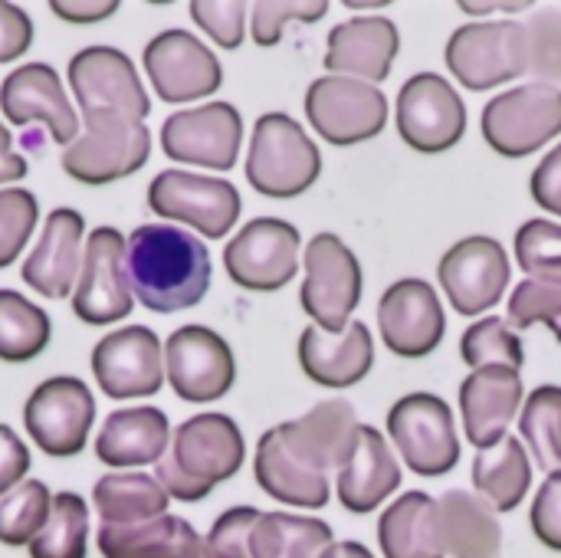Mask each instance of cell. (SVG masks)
<instances>
[{
  "mask_svg": "<svg viewBox=\"0 0 561 558\" xmlns=\"http://www.w3.org/2000/svg\"><path fill=\"white\" fill-rule=\"evenodd\" d=\"M529 523H533L536 539L546 549L561 553V470L559 474H549L546 483L539 487V493L533 500Z\"/></svg>",
  "mask_w": 561,
  "mask_h": 558,
  "instance_id": "obj_49",
  "label": "cell"
},
{
  "mask_svg": "<svg viewBox=\"0 0 561 558\" xmlns=\"http://www.w3.org/2000/svg\"><path fill=\"white\" fill-rule=\"evenodd\" d=\"M460 358L477 372L486 365H510V368H523L526 362V349L523 339L513 332V326L500 316H486L480 322H473L463 339H460Z\"/></svg>",
  "mask_w": 561,
  "mask_h": 558,
  "instance_id": "obj_41",
  "label": "cell"
},
{
  "mask_svg": "<svg viewBox=\"0 0 561 558\" xmlns=\"http://www.w3.org/2000/svg\"><path fill=\"white\" fill-rule=\"evenodd\" d=\"M378 546L385 558H447L437 529V500L421 490L398 497L378 520Z\"/></svg>",
  "mask_w": 561,
  "mask_h": 558,
  "instance_id": "obj_33",
  "label": "cell"
},
{
  "mask_svg": "<svg viewBox=\"0 0 561 558\" xmlns=\"http://www.w3.org/2000/svg\"><path fill=\"white\" fill-rule=\"evenodd\" d=\"M79 118L82 132L59 158L72 181L99 187L145 168L151 155V132L145 122L125 112H89Z\"/></svg>",
  "mask_w": 561,
  "mask_h": 558,
  "instance_id": "obj_3",
  "label": "cell"
},
{
  "mask_svg": "<svg viewBox=\"0 0 561 558\" xmlns=\"http://www.w3.org/2000/svg\"><path fill=\"white\" fill-rule=\"evenodd\" d=\"M154 480L164 487V493L171 497V500H181V503H201L204 497H210V490H204V487H197V483H191L174 464H171V457L164 454L158 464H154Z\"/></svg>",
  "mask_w": 561,
  "mask_h": 558,
  "instance_id": "obj_53",
  "label": "cell"
},
{
  "mask_svg": "<svg viewBox=\"0 0 561 558\" xmlns=\"http://www.w3.org/2000/svg\"><path fill=\"white\" fill-rule=\"evenodd\" d=\"M444 56L460 86L490 92L529 72V33L519 20L463 23L450 33Z\"/></svg>",
  "mask_w": 561,
  "mask_h": 558,
  "instance_id": "obj_4",
  "label": "cell"
},
{
  "mask_svg": "<svg viewBox=\"0 0 561 558\" xmlns=\"http://www.w3.org/2000/svg\"><path fill=\"white\" fill-rule=\"evenodd\" d=\"M30 447L23 444L13 428L0 424V497H7L13 487H20L30 474Z\"/></svg>",
  "mask_w": 561,
  "mask_h": 558,
  "instance_id": "obj_51",
  "label": "cell"
},
{
  "mask_svg": "<svg viewBox=\"0 0 561 558\" xmlns=\"http://www.w3.org/2000/svg\"><path fill=\"white\" fill-rule=\"evenodd\" d=\"M260 510L253 506H233L227 513H220V520L210 526L207 533V556L214 558H253L250 553V539H253V529L260 523Z\"/></svg>",
  "mask_w": 561,
  "mask_h": 558,
  "instance_id": "obj_48",
  "label": "cell"
},
{
  "mask_svg": "<svg viewBox=\"0 0 561 558\" xmlns=\"http://www.w3.org/2000/svg\"><path fill=\"white\" fill-rule=\"evenodd\" d=\"M92 421H95V398L85 388V382L69 375L36 385V391L23 405L26 434L46 457L56 460L82 454Z\"/></svg>",
  "mask_w": 561,
  "mask_h": 558,
  "instance_id": "obj_11",
  "label": "cell"
},
{
  "mask_svg": "<svg viewBox=\"0 0 561 558\" xmlns=\"http://www.w3.org/2000/svg\"><path fill=\"white\" fill-rule=\"evenodd\" d=\"M325 13H329V0H260L250 7L253 43L256 46H276L286 23H293V20L316 23Z\"/></svg>",
  "mask_w": 561,
  "mask_h": 558,
  "instance_id": "obj_46",
  "label": "cell"
},
{
  "mask_svg": "<svg viewBox=\"0 0 561 558\" xmlns=\"http://www.w3.org/2000/svg\"><path fill=\"white\" fill-rule=\"evenodd\" d=\"M33 43V20L16 3L0 0V66L20 59Z\"/></svg>",
  "mask_w": 561,
  "mask_h": 558,
  "instance_id": "obj_50",
  "label": "cell"
},
{
  "mask_svg": "<svg viewBox=\"0 0 561 558\" xmlns=\"http://www.w3.org/2000/svg\"><path fill=\"white\" fill-rule=\"evenodd\" d=\"M0 112L10 125H30L39 122L49 128L56 145H72L79 138L82 118H76V109L56 76L46 62H26L16 66L3 86H0Z\"/></svg>",
  "mask_w": 561,
  "mask_h": 558,
  "instance_id": "obj_22",
  "label": "cell"
},
{
  "mask_svg": "<svg viewBox=\"0 0 561 558\" xmlns=\"http://www.w3.org/2000/svg\"><path fill=\"white\" fill-rule=\"evenodd\" d=\"M398 487H401V464L388 437L368 424H358L355 444L345 464L339 467V480H335L339 503L355 516H368L391 493H398Z\"/></svg>",
  "mask_w": 561,
  "mask_h": 558,
  "instance_id": "obj_26",
  "label": "cell"
},
{
  "mask_svg": "<svg viewBox=\"0 0 561 558\" xmlns=\"http://www.w3.org/2000/svg\"><path fill=\"white\" fill-rule=\"evenodd\" d=\"M253 474H256V483L266 497H273L276 503L296 506V510H322L332 497L329 477L293 460L289 451L283 447L279 434H276V428H270L260 437Z\"/></svg>",
  "mask_w": 561,
  "mask_h": 558,
  "instance_id": "obj_32",
  "label": "cell"
},
{
  "mask_svg": "<svg viewBox=\"0 0 561 558\" xmlns=\"http://www.w3.org/2000/svg\"><path fill=\"white\" fill-rule=\"evenodd\" d=\"M171 464L197 487L210 490L240 474L247 460V444L233 418L197 414L171 434Z\"/></svg>",
  "mask_w": 561,
  "mask_h": 558,
  "instance_id": "obj_21",
  "label": "cell"
},
{
  "mask_svg": "<svg viewBox=\"0 0 561 558\" xmlns=\"http://www.w3.org/2000/svg\"><path fill=\"white\" fill-rule=\"evenodd\" d=\"M322 558H378L368 546H362V543H332L325 553H322Z\"/></svg>",
  "mask_w": 561,
  "mask_h": 558,
  "instance_id": "obj_56",
  "label": "cell"
},
{
  "mask_svg": "<svg viewBox=\"0 0 561 558\" xmlns=\"http://www.w3.org/2000/svg\"><path fill=\"white\" fill-rule=\"evenodd\" d=\"M523 408V378L510 365H486L470 372L460 385V414L463 434L477 451L496 447L516 411Z\"/></svg>",
  "mask_w": 561,
  "mask_h": 558,
  "instance_id": "obj_24",
  "label": "cell"
},
{
  "mask_svg": "<svg viewBox=\"0 0 561 558\" xmlns=\"http://www.w3.org/2000/svg\"><path fill=\"white\" fill-rule=\"evenodd\" d=\"M437 529L444 556L500 558L503 526L496 510L473 490H447L437 497Z\"/></svg>",
  "mask_w": 561,
  "mask_h": 558,
  "instance_id": "obj_30",
  "label": "cell"
},
{
  "mask_svg": "<svg viewBox=\"0 0 561 558\" xmlns=\"http://www.w3.org/2000/svg\"><path fill=\"white\" fill-rule=\"evenodd\" d=\"M85 546H89L85 500L76 493H56L46 526L26 546L30 558H85Z\"/></svg>",
  "mask_w": 561,
  "mask_h": 558,
  "instance_id": "obj_39",
  "label": "cell"
},
{
  "mask_svg": "<svg viewBox=\"0 0 561 558\" xmlns=\"http://www.w3.org/2000/svg\"><path fill=\"white\" fill-rule=\"evenodd\" d=\"M388 434L408 470L417 477H444L460 464L457 421L444 398L414 391L388 411Z\"/></svg>",
  "mask_w": 561,
  "mask_h": 558,
  "instance_id": "obj_7",
  "label": "cell"
},
{
  "mask_svg": "<svg viewBox=\"0 0 561 558\" xmlns=\"http://www.w3.org/2000/svg\"><path fill=\"white\" fill-rule=\"evenodd\" d=\"M516 260L529 280L561 286V224L526 220L516 234Z\"/></svg>",
  "mask_w": 561,
  "mask_h": 558,
  "instance_id": "obj_42",
  "label": "cell"
},
{
  "mask_svg": "<svg viewBox=\"0 0 561 558\" xmlns=\"http://www.w3.org/2000/svg\"><path fill=\"white\" fill-rule=\"evenodd\" d=\"M82 234H85L82 214L72 207H56L46 217L33 253L23 260L20 270L23 283L46 299L72 296V286L79 283L82 273V250H85Z\"/></svg>",
  "mask_w": 561,
  "mask_h": 558,
  "instance_id": "obj_23",
  "label": "cell"
},
{
  "mask_svg": "<svg viewBox=\"0 0 561 558\" xmlns=\"http://www.w3.org/2000/svg\"><path fill=\"white\" fill-rule=\"evenodd\" d=\"M529 191H533L539 207H546L549 214H559L561 217V145H556L539 161V168L533 171Z\"/></svg>",
  "mask_w": 561,
  "mask_h": 558,
  "instance_id": "obj_52",
  "label": "cell"
},
{
  "mask_svg": "<svg viewBox=\"0 0 561 558\" xmlns=\"http://www.w3.org/2000/svg\"><path fill=\"white\" fill-rule=\"evenodd\" d=\"M480 132L503 158H526L561 135V89L529 82L493 95L483 105Z\"/></svg>",
  "mask_w": 561,
  "mask_h": 558,
  "instance_id": "obj_6",
  "label": "cell"
},
{
  "mask_svg": "<svg viewBox=\"0 0 561 558\" xmlns=\"http://www.w3.org/2000/svg\"><path fill=\"white\" fill-rule=\"evenodd\" d=\"M306 280L299 303L306 316L329 335L348 329L352 312L362 303V263L335 234H316L302 250Z\"/></svg>",
  "mask_w": 561,
  "mask_h": 558,
  "instance_id": "obj_5",
  "label": "cell"
},
{
  "mask_svg": "<svg viewBox=\"0 0 561 558\" xmlns=\"http://www.w3.org/2000/svg\"><path fill=\"white\" fill-rule=\"evenodd\" d=\"M381 342L401 358H424L444 342L447 316L427 280H398L378 303Z\"/></svg>",
  "mask_w": 561,
  "mask_h": 558,
  "instance_id": "obj_20",
  "label": "cell"
},
{
  "mask_svg": "<svg viewBox=\"0 0 561 558\" xmlns=\"http://www.w3.org/2000/svg\"><path fill=\"white\" fill-rule=\"evenodd\" d=\"M440 286L450 299V306L460 316H483L486 309L500 306L510 289V253L493 237H463L457 240L440 266H437Z\"/></svg>",
  "mask_w": 561,
  "mask_h": 558,
  "instance_id": "obj_16",
  "label": "cell"
},
{
  "mask_svg": "<svg viewBox=\"0 0 561 558\" xmlns=\"http://www.w3.org/2000/svg\"><path fill=\"white\" fill-rule=\"evenodd\" d=\"M204 558H214V556H204Z\"/></svg>",
  "mask_w": 561,
  "mask_h": 558,
  "instance_id": "obj_57",
  "label": "cell"
},
{
  "mask_svg": "<svg viewBox=\"0 0 561 558\" xmlns=\"http://www.w3.org/2000/svg\"><path fill=\"white\" fill-rule=\"evenodd\" d=\"M243 118L230 102H207L197 109H181L161 125V151L171 161L230 171L240 158Z\"/></svg>",
  "mask_w": 561,
  "mask_h": 558,
  "instance_id": "obj_13",
  "label": "cell"
},
{
  "mask_svg": "<svg viewBox=\"0 0 561 558\" xmlns=\"http://www.w3.org/2000/svg\"><path fill=\"white\" fill-rule=\"evenodd\" d=\"M355 431H358L355 408L342 398L322 401L309 414L276 428L289 457L316 474H325V477H329V470H339L345 464V457L355 444Z\"/></svg>",
  "mask_w": 561,
  "mask_h": 558,
  "instance_id": "obj_25",
  "label": "cell"
},
{
  "mask_svg": "<svg viewBox=\"0 0 561 558\" xmlns=\"http://www.w3.org/2000/svg\"><path fill=\"white\" fill-rule=\"evenodd\" d=\"M171 497L164 493V487L138 470H125V474H105L95 487H92V506L102 520V526H138L148 520H158L168 513Z\"/></svg>",
  "mask_w": 561,
  "mask_h": 558,
  "instance_id": "obj_35",
  "label": "cell"
},
{
  "mask_svg": "<svg viewBox=\"0 0 561 558\" xmlns=\"http://www.w3.org/2000/svg\"><path fill=\"white\" fill-rule=\"evenodd\" d=\"M141 66L151 79V89L161 102H194L220 89L224 69L217 56L187 30L158 33L141 56Z\"/></svg>",
  "mask_w": 561,
  "mask_h": 558,
  "instance_id": "obj_19",
  "label": "cell"
},
{
  "mask_svg": "<svg viewBox=\"0 0 561 558\" xmlns=\"http://www.w3.org/2000/svg\"><path fill=\"white\" fill-rule=\"evenodd\" d=\"M467 132L460 92L437 72L411 76L398 92V135L424 155L450 151Z\"/></svg>",
  "mask_w": 561,
  "mask_h": 558,
  "instance_id": "obj_15",
  "label": "cell"
},
{
  "mask_svg": "<svg viewBox=\"0 0 561 558\" xmlns=\"http://www.w3.org/2000/svg\"><path fill=\"white\" fill-rule=\"evenodd\" d=\"M92 375L105 398H151L161 391L164 349L148 326H128L102 335L92 349Z\"/></svg>",
  "mask_w": 561,
  "mask_h": 558,
  "instance_id": "obj_17",
  "label": "cell"
},
{
  "mask_svg": "<svg viewBox=\"0 0 561 558\" xmlns=\"http://www.w3.org/2000/svg\"><path fill=\"white\" fill-rule=\"evenodd\" d=\"M247 3L243 0H194V23L224 49H237L247 33Z\"/></svg>",
  "mask_w": 561,
  "mask_h": 558,
  "instance_id": "obj_47",
  "label": "cell"
},
{
  "mask_svg": "<svg viewBox=\"0 0 561 558\" xmlns=\"http://www.w3.org/2000/svg\"><path fill=\"white\" fill-rule=\"evenodd\" d=\"M69 86L82 109L89 112H125L138 122L148 118L151 99L138 79L128 53L115 46H85L69 59Z\"/></svg>",
  "mask_w": 561,
  "mask_h": 558,
  "instance_id": "obj_18",
  "label": "cell"
},
{
  "mask_svg": "<svg viewBox=\"0 0 561 558\" xmlns=\"http://www.w3.org/2000/svg\"><path fill=\"white\" fill-rule=\"evenodd\" d=\"M39 217V204L23 187H3L0 191V270L16 263L26 240L33 237Z\"/></svg>",
  "mask_w": 561,
  "mask_h": 558,
  "instance_id": "obj_44",
  "label": "cell"
},
{
  "mask_svg": "<svg viewBox=\"0 0 561 558\" xmlns=\"http://www.w3.org/2000/svg\"><path fill=\"white\" fill-rule=\"evenodd\" d=\"M473 493H480L496 513H513L533 487V457L526 444L506 434L496 447L477 451L473 460Z\"/></svg>",
  "mask_w": 561,
  "mask_h": 558,
  "instance_id": "obj_34",
  "label": "cell"
},
{
  "mask_svg": "<svg viewBox=\"0 0 561 558\" xmlns=\"http://www.w3.org/2000/svg\"><path fill=\"white\" fill-rule=\"evenodd\" d=\"M299 365L322 388H352L375 365V339L365 322H352L342 335L312 326L299 335Z\"/></svg>",
  "mask_w": 561,
  "mask_h": 558,
  "instance_id": "obj_28",
  "label": "cell"
},
{
  "mask_svg": "<svg viewBox=\"0 0 561 558\" xmlns=\"http://www.w3.org/2000/svg\"><path fill=\"white\" fill-rule=\"evenodd\" d=\"M164 378L187 405L220 401L237 382L230 345L207 326H181L164 342Z\"/></svg>",
  "mask_w": 561,
  "mask_h": 558,
  "instance_id": "obj_14",
  "label": "cell"
},
{
  "mask_svg": "<svg viewBox=\"0 0 561 558\" xmlns=\"http://www.w3.org/2000/svg\"><path fill=\"white\" fill-rule=\"evenodd\" d=\"M332 543V526L316 516L263 513L253 529L250 553L253 558H322Z\"/></svg>",
  "mask_w": 561,
  "mask_h": 558,
  "instance_id": "obj_36",
  "label": "cell"
},
{
  "mask_svg": "<svg viewBox=\"0 0 561 558\" xmlns=\"http://www.w3.org/2000/svg\"><path fill=\"white\" fill-rule=\"evenodd\" d=\"M506 309H510L506 322L513 329H533L536 322H542L561 342V286L539 283V280H523L513 289Z\"/></svg>",
  "mask_w": 561,
  "mask_h": 558,
  "instance_id": "obj_43",
  "label": "cell"
},
{
  "mask_svg": "<svg viewBox=\"0 0 561 558\" xmlns=\"http://www.w3.org/2000/svg\"><path fill=\"white\" fill-rule=\"evenodd\" d=\"M401 49V33L388 16H352L329 33L325 69L332 76H352L362 82H385Z\"/></svg>",
  "mask_w": 561,
  "mask_h": 558,
  "instance_id": "obj_27",
  "label": "cell"
},
{
  "mask_svg": "<svg viewBox=\"0 0 561 558\" xmlns=\"http://www.w3.org/2000/svg\"><path fill=\"white\" fill-rule=\"evenodd\" d=\"M309 125L335 148L362 145L388 125V99L378 86L352 76H322L306 92Z\"/></svg>",
  "mask_w": 561,
  "mask_h": 558,
  "instance_id": "obj_8",
  "label": "cell"
},
{
  "mask_svg": "<svg viewBox=\"0 0 561 558\" xmlns=\"http://www.w3.org/2000/svg\"><path fill=\"white\" fill-rule=\"evenodd\" d=\"M131 296L151 312H181L197 306L210 289L207 243L171 224L131 230L125 250Z\"/></svg>",
  "mask_w": 561,
  "mask_h": 558,
  "instance_id": "obj_1",
  "label": "cell"
},
{
  "mask_svg": "<svg viewBox=\"0 0 561 558\" xmlns=\"http://www.w3.org/2000/svg\"><path fill=\"white\" fill-rule=\"evenodd\" d=\"M171 424L158 408H118L102 421L95 457L112 470H135L158 464L168 454Z\"/></svg>",
  "mask_w": 561,
  "mask_h": 558,
  "instance_id": "obj_29",
  "label": "cell"
},
{
  "mask_svg": "<svg viewBox=\"0 0 561 558\" xmlns=\"http://www.w3.org/2000/svg\"><path fill=\"white\" fill-rule=\"evenodd\" d=\"M53 510V497L46 483L23 480L7 497H0V543L3 546H30L46 526Z\"/></svg>",
  "mask_w": 561,
  "mask_h": 558,
  "instance_id": "obj_40",
  "label": "cell"
},
{
  "mask_svg": "<svg viewBox=\"0 0 561 558\" xmlns=\"http://www.w3.org/2000/svg\"><path fill=\"white\" fill-rule=\"evenodd\" d=\"M299 230L279 217H256L224 247L227 276L253 293H276L299 273Z\"/></svg>",
  "mask_w": 561,
  "mask_h": 558,
  "instance_id": "obj_10",
  "label": "cell"
},
{
  "mask_svg": "<svg viewBox=\"0 0 561 558\" xmlns=\"http://www.w3.org/2000/svg\"><path fill=\"white\" fill-rule=\"evenodd\" d=\"M102 558H204L207 543L181 516H158L138 526H99Z\"/></svg>",
  "mask_w": 561,
  "mask_h": 558,
  "instance_id": "obj_31",
  "label": "cell"
},
{
  "mask_svg": "<svg viewBox=\"0 0 561 558\" xmlns=\"http://www.w3.org/2000/svg\"><path fill=\"white\" fill-rule=\"evenodd\" d=\"M128 240L115 227H99L89 234L82 250V273L72 293V312L85 326L122 322L135 309V296L125 270Z\"/></svg>",
  "mask_w": 561,
  "mask_h": 558,
  "instance_id": "obj_12",
  "label": "cell"
},
{
  "mask_svg": "<svg viewBox=\"0 0 561 558\" xmlns=\"http://www.w3.org/2000/svg\"><path fill=\"white\" fill-rule=\"evenodd\" d=\"M49 316L13 289H0V362H30L49 345Z\"/></svg>",
  "mask_w": 561,
  "mask_h": 558,
  "instance_id": "obj_37",
  "label": "cell"
},
{
  "mask_svg": "<svg viewBox=\"0 0 561 558\" xmlns=\"http://www.w3.org/2000/svg\"><path fill=\"white\" fill-rule=\"evenodd\" d=\"M519 434L529 444V454L539 470H561V388L542 385L536 388L519 414Z\"/></svg>",
  "mask_w": 561,
  "mask_h": 558,
  "instance_id": "obj_38",
  "label": "cell"
},
{
  "mask_svg": "<svg viewBox=\"0 0 561 558\" xmlns=\"http://www.w3.org/2000/svg\"><path fill=\"white\" fill-rule=\"evenodd\" d=\"M322 174L319 145L286 112H266L253 125L247 151V181L256 194L293 201L306 194Z\"/></svg>",
  "mask_w": 561,
  "mask_h": 558,
  "instance_id": "obj_2",
  "label": "cell"
},
{
  "mask_svg": "<svg viewBox=\"0 0 561 558\" xmlns=\"http://www.w3.org/2000/svg\"><path fill=\"white\" fill-rule=\"evenodd\" d=\"M529 72L561 89V7H542L526 20Z\"/></svg>",
  "mask_w": 561,
  "mask_h": 558,
  "instance_id": "obj_45",
  "label": "cell"
},
{
  "mask_svg": "<svg viewBox=\"0 0 561 558\" xmlns=\"http://www.w3.org/2000/svg\"><path fill=\"white\" fill-rule=\"evenodd\" d=\"M148 207L178 224H191L207 240H220L240 220V191L227 178H207L194 171H161L148 184Z\"/></svg>",
  "mask_w": 561,
  "mask_h": 558,
  "instance_id": "obj_9",
  "label": "cell"
},
{
  "mask_svg": "<svg viewBox=\"0 0 561 558\" xmlns=\"http://www.w3.org/2000/svg\"><path fill=\"white\" fill-rule=\"evenodd\" d=\"M49 10L66 23H99L118 10V0H53Z\"/></svg>",
  "mask_w": 561,
  "mask_h": 558,
  "instance_id": "obj_54",
  "label": "cell"
},
{
  "mask_svg": "<svg viewBox=\"0 0 561 558\" xmlns=\"http://www.w3.org/2000/svg\"><path fill=\"white\" fill-rule=\"evenodd\" d=\"M23 174H26V161H23V155L13 151V138H10L7 125L0 122V184L20 181Z\"/></svg>",
  "mask_w": 561,
  "mask_h": 558,
  "instance_id": "obj_55",
  "label": "cell"
}]
</instances>
